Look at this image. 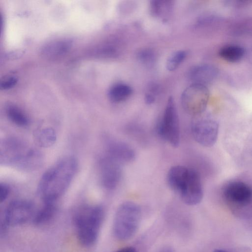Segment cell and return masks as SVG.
Returning a JSON list of instances; mask_svg holds the SVG:
<instances>
[{
  "instance_id": "cell-27",
  "label": "cell",
  "mask_w": 252,
  "mask_h": 252,
  "mask_svg": "<svg viewBox=\"0 0 252 252\" xmlns=\"http://www.w3.org/2000/svg\"><path fill=\"white\" fill-rule=\"evenodd\" d=\"M158 252H174V251L171 247L167 246L162 248Z\"/></svg>"
},
{
  "instance_id": "cell-26",
  "label": "cell",
  "mask_w": 252,
  "mask_h": 252,
  "mask_svg": "<svg viewBox=\"0 0 252 252\" xmlns=\"http://www.w3.org/2000/svg\"><path fill=\"white\" fill-rule=\"evenodd\" d=\"M115 252H137L136 249L132 247H126L121 249Z\"/></svg>"
},
{
  "instance_id": "cell-12",
  "label": "cell",
  "mask_w": 252,
  "mask_h": 252,
  "mask_svg": "<svg viewBox=\"0 0 252 252\" xmlns=\"http://www.w3.org/2000/svg\"><path fill=\"white\" fill-rule=\"evenodd\" d=\"M106 155L121 163L131 162L135 157V153L132 147L119 141H112L108 143Z\"/></svg>"
},
{
  "instance_id": "cell-4",
  "label": "cell",
  "mask_w": 252,
  "mask_h": 252,
  "mask_svg": "<svg viewBox=\"0 0 252 252\" xmlns=\"http://www.w3.org/2000/svg\"><path fill=\"white\" fill-rule=\"evenodd\" d=\"M142 216L139 206L131 201L122 203L117 208L113 223V233L118 240L126 241L134 235Z\"/></svg>"
},
{
  "instance_id": "cell-22",
  "label": "cell",
  "mask_w": 252,
  "mask_h": 252,
  "mask_svg": "<svg viewBox=\"0 0 252 252\" xmlns=\"http://www.w3.org/2000/svg\"><path fill=\"white\" fill-rule=\"evenodd\" d=\"M137 58L140 62L144 64L151 65L155 62L156 56L152 50L144 49L138 53Z\"/></svg>"
},
{
  "instance_id": "cell-25",
  "label": "cell",
  "mask_w": 252,
  "mask_h": 252,
  "mask_svg": "<svg viewBox=\"0 0 252 252\" xmlns=\"http://www.w3.org/2000/svg\"><path fill=\"white\" fill-rule=\"evenodd\" d=\"M17 82V79L11 77L2 82L0 84V87L3 89H7L14 86Z\"/></svg>"
},
{
  "instance_id": "cell-2",
  "label": "cell",
  "mask_w": 252,
  "mask_h": 252,
  "mask_svg": "<svg viewBox=\"0 0 252 252\" xmlns=\"http://www.w3.org/2000/svg\"><path fill=\"white\" fill-rule=\"evenodd\" d=\"M41 153L27 143L15 137H7L0 141V163L22 171H32L41 166Z\"/></svg>"
},
{
  "instance_id": "cell-7",
  "label": "cell",
  "mask_w": 252,
  "mask_h": 252,
  "mask_svg": "<svg viewBox=\"0 0 252 252\" xmlns=\"http://www.w3.org/2000/svg\"><path fill=\"white\" fill-rule=\"evenodd\" d=\"M209 95L206 86L192 83L182 94V107L187 113L193 116L202 114L207 107Z\"/></svg>"
},
{
  "instance_id": "cell-13",
  "label": "cell",
  "mask_w": 252,
  "mask_h": 252,
  "mask_svg": "<svg viewBox=\"0 0 252 252\" xmlns=\"http://www.w3.org/2000/svg\"><path fill=\"white\" fill-rule=\"evenodd\" d=\"M218 70L212 65L203 64L192 67L189 71V78L192 84L206 86L217 77Z\"/></svg>"
},
{
  "instance_id": "cell-20",
  "label": "cell",
  "mask_w": 252,
  "mask_h": 252,
  "mask_svg": "<svg viewBox=\"0 0 252 252\" xmlns=\"http://www.w3.org/2000/svg\"><path fill=\"white\" fill-rule=\"evenodd\" d=\"M6 113L10 121L18 126L25 127L30 123L27 115L16 106L8 105L6 107Z\"/></svg>"
},
{
  "instance_id": "cell-29",
  "label": "cell",
  "mask_w": 252,
  "mask_h": 252,
  "mask_svg": "<svg viewBox=\"0 0 252 252\" xmlns=\"http://www.w3.org/2000/svg\"><path fill=\"white\" fill-rule=\"evenodd\" d=\"M214 252H228L225 250H221V249H216L215 250Z\"/></svg>"
},
{
  "instance_id": "cell-8",
  "label": "cell",
  "mask_w": 252,
  "mask_h": 252,
  "mask_svg": "<svg viewBox=\"0 0 252 252\" xmlns=\"http://www.w3.org/2000/svg\"><path fill=\"white\" fill-rule=\"evenodd\" d=\"M202 114L194 116L191 124V133L198 143L204 147H210L217 140L219 124L211 117L202 116Z\"/></svg>"
},
{
  "instance_id": "cell-11",
  "label": "cell",
  "mask_w": 252,
  "mask_h": 252,
  "mask_svg": "<svg viewBox=\"0 0 252 252\" xmlns=\"http://www.w3.org/2000/svg\"><path fill=\"white\" fill-rule=\"evenodd\" d=\"M99 167L102 186L108 190L115 189L122 178L121 163L106 154L100 159Z\"/></svg>"
},
{
  "instance_id": "cell-9",
  "label": "cell",
  "mask_w": 252,
  "mask_h": 252,
  "mask_svg": "<svg viewBox=\"0 0 252 252\" xmlns=\"http://www.w3.org/2000/svg\"><path fill=\"white\" fill-rule=\"evenodd\" d=\"M35 212L33 204L28 200L17 199L11 201L4 213L2 228L5 230L7 226L25 224L32 220Z\"/></svg>"
},
{
  "instance_id": "cell-5",
  "label": "cell",
  "mask_w": 252,
  "mask_h": 252,
  "mask_svg": "<svg viewBox=\"0 0 252 252\" xmlns=\"http://www.w3.org/2000/svg\"><path fill=\"white\" fill-rule=\"evenodd\" d=\"M223 194L236 216L245 218L251 215L252 188L249 185L242 181L232 182L225 187Z\"/></svg>"
},
{
  "instance_id": "cell-24",
  "label": "cell",
  "mask_w": 252,
  "mask_h": 252,
  "mask_svg": "<svg viewBox=\"0 0 252 252\" xmlns=\"http://www.w3.org/2000/svg\"><path fill=\"white\" fill-rule=\"evenodd\" d=\"M9 193V188L5 184H0V201L3 202L7 197Z\"/></svg>"
},
{
  "instance_id": "cell-18",
  "label": "cell",
  "mask_w": 252,
  "mask_h": 252,
  "mask_svg": "<svg viewBox=\"0 0 252 252\" xmlns=\"http://www.w3.org/2000/svg\"><path fill=\"white\" fill-rule=\"evenodd\" d=\"M70 42L66 40L52 42L47 44L42 50L44 56L55 58L64 54L69 48Z\"/></svg>"
},
{
  "instance_id": "cell-28",
  "label": "cell",
  "mask_w": 252,
  "mask_h": 252,
  "mask_svg": "<svg viewBox=\"0 0 252 252\" xmlns=\"http://www.w3.org/2000/svg\"><path fill=\"white\" fill-rule=\"evenodd\" d=\"M247 56L249 62L252 63V48L248 52Z\"/></svg>"
},
{
  "instance_id": "cell-10",
  "label": "cell",
  "mask_w": 252,
  "mask_h": 252,
  "mask_svg": "<svg viewBox=\"0 0 252 252\" xmlns=\"http://www.w3.org/2000/svg\"><path fill=\"white\" fill-rule=\"evenodd\" d=\"M179 191L183 201L188 205H195L201 201L203 188L200 176L196 170L189 168Z\"/></svg>"
},
{
  "instance_id": "cell-14",
  "label": "cell",
  "mask_w": 252,
  "mask_h": 252,
  "mask_svg": "<svg viewBox=\"0 0 252 252\" xmlns=\"http://www.w3.org/2000/svg\"><path fill=\"white\" fill-rule=\"evenodd\" d=\"M189 170V168L183 165H176L170 168L167 175V181L171 189L178 193Z\"/></svg>"
},
{
  "instance_id": "cell-21",
  "label": "cell",
  "mask_w": 252,
  "mask_h": 252,
  "mask_svg": "<svg viewBox=\"0 0 252 252\" xmlns=\"http://www.w3.org/2000/svg\"><path fill=\"white\" fill-rule=\"evenodd\" d=\"M187 56V53L184 50H179L172 53L168 58L166 67L169 71L175 70L184 61Z\"/></svg>"
},
{
  "instance_id": "cell-6",
  "label": "cell",
  "mask_w": 252,
  "mask_h": 252,
  "mask_svg": "<svg viewBox=\"0 0 252 252\" xmlns=\"http://www.w3.org/2000/svg\"><path fill=\"white\" fill-rule=\"evenodd\" d=\"M158 135L172 146L177 147L180 143L179 119L172 97L168 99L162 116L156 126Z\"/></svg>"
},
{
  "instance_id": "cell-1",
  "label": "cell",
  "mask_w": 252,
  "mask_h": 252,
  "mask_svg": "<svg viewBox=\"0 0 252 252\" xmlns=\"http://www.w3.org/2000/svg\"><path fill=\"white\" fill-rule=\"evenodd\" d=\"M77 169V160L71 156L63 158L47 169L37 187L43 203H56L69 186Z\"/></svg>"
},
{
  "instance_id": "cell-17",
  "label": "cell",
  "mask_w": 252,
  "mask_h": 252,
  "mask_svg": "<svg viewBox=\"0 0 252 252\" xmlns=\"http://www.w3.org/2000/svg\"><path fill=\"white\" fill-rule=\"evenodd\" d=\"M246 54V51L242 47L234 44L223 46L219 51V55L223 60L230 63L240 61Z\"/></svg>"
},
{
  "instance_id": "cell-19",
  "label": "cell",
  "mask_w": 252,
  "mask_h": 252,
  "mask_svg": "<svg viewBox=\"0 0 252 252\" xmlns=\"http://www.w3.org/2000/svg\"><path fill=\"white\" fill-rule=\"evenodd\" d=\"M132 90L128 85L119 83L113 85L109 90L108 96L114 102H120L127 99L131 94Z\"/></svg>"
},
{
  "instance_id": "cell-16",
  "label": "cell",
  "mask_w": 252,
  "mask_h": 252,
  "mask_svg": "<svg viewBox=\"0 0 252 252\" xmlns=\"http://www.w3.org/2000/svg\"><path fill=\"white\" fill-rule=\"evenodd\" d=\"M36 144L42 148H49L52 146L57 140V135L54 129L50 127H45L37 129L34 135Z\"/></svg>"
},
{
  "instance_id": "cell-3",
  "label": "cell",
  "mask_w": 252,
  "mask_h": 252,
  "mask_svg": "<svg viewBox=\"0 0 252 252\" xmlns=\"http://www.w3.org/2000/svg\"><path fill=\"white\" fill-rule=\"evenodd\" d=\"M104 218V210L100 205L83 206L73 216L76 236L79 242L85 247L93 246L97 241Z\"/></svg>"
},
{
  "instance_id": "cell-15",
  "label": "cell",
  "mask_w": 252,
  "mask_h": 252,
  "mask_svg": "<svg viewBox=\"0 0 252 252\" xmlns=\"http://www.w3.org/2000/svg\"><path fill=\"white\" fill-rule=\"evenodd\" d=\"M57 211L56 203H44L42 207L35 212L32 222L36 225L45 224L54 218Z\"/></svg>"
},
{
  "instance_id": "cell-23",
  "label": "cell",
  "mask_w": 252,
  "mask_h": 252,
  "mask_svg": "<svg viewBox=\"0 0 252 252\" xmlns=\"http://www.w3.org/2000/svg\"><path fill=\"white\" fill-rule=\"evenodd\" d=\"M158 90L156 86H151L145 95V101L147 104H151L155 101Z\"/></svg>"
}]
</instances>
